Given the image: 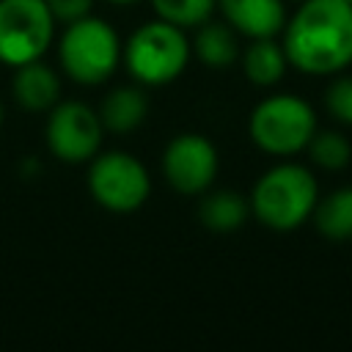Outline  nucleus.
<instances>
[{
	"mask_svg": "<svg viewBox=\"0 0 352 352\" xmlns=\"http://www.w3.org/2000/svg\"><path fill=\"white\" fill-rule=\"evenodd\" d=\"M283 52L305 74H336L352 63V6L302 0L283 25Z\"/></svg>",
	"mask_w": 352,
	"mask_h": 352,
	"instance_id": "nucleus-1",
	"label": "nucleus"
},
{
	"mask_svg": "<svg viewBox=\"0 0 352 352\" xmlns=\"http://www.w3.org/2000/svg\"><path fill=\"white\" fill-rule=\"evenodd\" d=\"M316 201L319 187L314 173L302 165L280 162L256 182L250 209L261 226L272 231H292L314 214Z\"/></svg>",
	"mask_w": 352,
	"mask_h": 352,
	"instance_id": "nucleus-2",
	"label": "nucleus"
},
{
	"mask_svg": "<svg viewBox=\"0 0 352 352\" xmlns=\"http://www.w3.org/2000/svg\"><path fill=\"white\" fill-rule=\"evenodd\" d=\"M58 58L74 82L99 85L116 72L121 60V41L104 19L88 14L66 25L58 44Z\"/></svg>",
	"mask_w": 352,
	"mask_h": 352,
	"instance_id": "nucleus-3",
	"label": "nucleus"
},
{
	"mask_svg": "<svg viewBox=\"0 0 352 352\" xmlns=\"http://www.w3.org/2000/svg\"><path fill=\"white\" fill-rule=\"evenodd\" d=\"M190 60V44L182 28L157 19L138 28L126 47L124 63L140 85H165L176 80Z\"/></svg>",
	"mask_w": 352,
	"mask_h": 352,
	"instance_id": "nucleus-4",
	"label": "nucleus"
},
{
	"mask_svg": "<svg viewBox=\"0 0 352 352\" xmlns=\"http://www.w3.org/2000/svg\"><path fill=\"white\" fill-rule=\"evenodd\" d=\"M248 129L261 151L272 157H292L302 151L316 132V113L305 99L278 94L256 104Z\"/></svg>",
	"mask_w": 352,
	"mask_h": 352,
	"instance_id": "nucleus-5",
	"label": "nucleus"
},
{
	"mask_svg": "<svg viewBox=\"0 0 352 352\" xmlns=\"http://www.w3.org/2000/svg\"><path fill=\"white\" fill-rule=\"evenodd\" d=\"M55 19L44 0H0V63L22 66L52 44Z\"/></svg>",
	"mask_w": 352,
	"mask_h": 352,
	"instance_id": "nucleus-6",
	"label": "nucleus"
},
{
	"mask_svg": "<svg viewBox=\"0 0 352 352\" xmlns=\"http://www.w3.org/2000/svg\"><path fill=\"white\" fill-rule=\"evenodd\" d=\"M91 198L110 212H135L151 192L148 170L126 151H107L91 160L88 170Z\"/></svg>",
	"mask_w": 352,
	"mask_h": 352,
	"instance_id": "nucleus-7",
	"label": "nucleus"
},
{
	"mask_svg": "<svg viewBox=\"0 0 352 352\" xmlns=\"http://www.w3.org/2000/svg\"><path fill=\"white\" fill-rule=\"evenodd\" d=\"M102 121L82 102H60L50 107L47 148L63 162H88L102 146Z\"/></svg>",
	"mask_w": 352,
	"mask_h": 352,
	"instance_id": "nucleus-8",
	"label": "nucleus"
},
{
	"mask_svg": "<svg viewBox=\"0 0 352 352\" xmlns=\"http://www.w3.org/2000/svg\"><path fill=\"white\" fill-rule=\"evenodd\" d=\"M162 173L168 184L182 195H201L217 176L214 146L195 132L176 135L162 154Z\"/></svg>",
	"mask_w": 352,
	"mask_h": 352,
	"instance_id": "nucleus-9",
	"label": "nucleus"
},
{
	"mask_svg": "<svg viewBox=\"0 0 352 352\" xmlns=\"http://www.w3.org/2000/svg\"><path fill=\"white\" fill-rule=\"evenodd\" d=\"M226 22L248 38L278 36L286 25L283 0H217Z\"/></svg>",
	"mask_w": 352,
	"mask_h": 352,
	"instance_id": "nucleus-10",
	"label": "nucleus"
},
{
	"mask_svg": "<svg viewBox=\"0 0 352 352\" xmlns=\"http://www.w3.org/2000/svg\"><path fill=\"white\" fill-rule=\"evenodd\" d=\"M11 88L16 104L28 113H44L60 99V80L47 63H41V58L16 66Z\"/></svg>",
	"mask_w": 352,
	"mask_h": 352,
	"instance_id": "nucleus-11",
	"label": "nucleus"
},
{
	"mask_svg": "<svg viewBox=\"0 0 352 352\" xmlns=\"http://www.w3.org/2000/svg\"><path fill=\"white\" fill-rule=\"evenodd\" d=\"M146 110H148V99L143 91L132 88V85H124V88H116L110 91L104 99H102V107H99V121L107 132H116V135H129L132 129H138L146 118Z\"/></svg>",
	"mask_w": 352,
	"mask_h": 352,
	"instance_id": "nucleus-12",
	"label": "nucleus"
},
{
	"mask_svg": "<svg viewBox=\"0 0 352 352\" xmlns=\"http://www.w3.org/2000/svg\"><path fill=\"white\" fill-rule=\"evenodd\" d=\"M289 66V58L283 52V44L275 41V36L267 38H250L248 50L242 52V72L253 85H275Z\"/></svg>",
	"mask_w": 352,
	"mask_h": 352,
	"instance_id": "nucleus-13",
	"label": "nucleus"
},
{
	"mask_svg": "<svg viewBox=\"0 0 352 352\" xmlns=\"http://www.w3.org/2000/svg\"><path fill=\"white\" fill-rule=\"evenodd\" d=\"M250 214V204L239 195V192H231V190H217V192H209L201 206H198V217L206 228L217 231V234H228V231H236L239 226H245Z\"/></svg>",
	"mask_w": 352,
	"mask_h": 352,
	"instance_id": "nucleus-14",
	"label": "nucleus"
},
{
	"mask_svg": "<svg viewBox=\"0 0 352 352\" xmlns=\"http://www.w3.org/2000/svg\"><path fill=\"white\" fill-rule=\"evenodd\" d=\"M314 226L322 236L333 242L352 239V187L333 190L314 206Z\"/></svg>",
	"mask_w": 352,
	"mask_h": 352,
	"instance_id": "nucleus-15",
	"label": "nucleus"
},
{
	"mask_svg": "<svg viewBox=\"0 0 352 352\" xmlns=\"http://www.w3.org/2000/svg\"><path fill=\"white\" fill-rule=\"evenodd\" d=\"M198 28L201 30H198V36L192 41L198 60L212 66V69L231 66L236 60V52H239L236 50V36L231 33V28H226L220 22H209V19L204 25H198Z\"/></svg>",
	"mask_w": 352,
	"mask_h": 352,
	"instance_id": "nucleus-16",
	"label": "nucleus"
},
{
	"mask_svg": "<svg viewBox=\"0 0 352 352\" xmlns=\"http://www.w3.org/2000/svg\"><path fill=\"white\" fill-rule=\"evenodd\" d=\"M305 148H308L311 162L319 165V168H324V170H341V168H346L349 160H352V146H349V140H346L344 135H338V132H330V129L314 132Z\"/></svg>",
	"mask_w": 352,
	"mask_h": 352,
	"instance_id": "nucleus-17",
	"label": "nucleus"
},
{
	"mask_svg": "<svg viewBox=\"0 0 352 352\" xmlns=\"http://www.w3.org/2000/svg\"><path fill=\"white\" fill-rule=\"evenodd\" d=\"M151 6H154L160 19L184 30V28L204 25L212 16L217 0H151Z\"/></svg>",
	"mask_w": 352,
	"mask_h": 352,
	"instance_id": "nucleus-18",
	"label": "nucleus"
},
{
	"mask_svg": "<svg viewBox=\"0 0 352 352\" xmlns=\"http://www.w3.org/2000/svg\"><path fill=\"white\" fill-rule=\"evenodd\" d=\"M324 104L336 121L352 126V77L336 80L324 94Z\"/></svg>",
	"mask_w": 352,
	"mask_h": 352,
	"instance_id": "nucleus-19",
	"label": "nucleus"
},
{
	"mask_svg": "<svg viewBox=\"0 0 352 352\" xmlns=\"http://www.w3.org/2000/svg\"><path fill=\"white\" fill-rule=\"evenodd\" d=\"M44 3L50 8L52 19L55 22H63V25L88 16L91 14V6H94V0H44Z\"/></svg>",
	"mask_w": 352,
	"mask_h": 352,
	"instance_id": "nucleus-20",
	"label": "nucleus"
},
{
	"mask_svg": "<svg viewBox=\"0 0 352 352\" xmlns=\"http://www.w3.org/2000/svg\"><path fill=\"white\" fill-rule=\"evenodd\" d=\"M107 3H113V6H135L140 0H107Z\"/></svg>",
	"mask_w": 352,
	"mask_h": 352,
	"instance_id": "nucleus-21",
	"label": "nucleus"
},
{
	"mask_svg": "<svg viewBox=\"0 0 352 352\" xmlns=\"http://www.w3.org/2000/svg\"><path fill=\"white\" fill-rule=\"evenodd\" d=\"M0 126H3V104H0Z\"/></svg>",
	"mask_w": 352,
	"mask_h": 352,
	"instance_id": "nucleus-22",
	"label": "nucleus"
},
{
	"mask_svg": "<svg viewBox=\"0 0 352 352\" xmlns=\"http://www.w3.org/2000/svg\"><path fill=\"white\" fill-rule=\"evenodd\" d=\"M346 3H349V6H352V0H346Z\"/></svg>",
	"mask_w": 352,
	"mask_h": 352,
	"instance_id": "nucleus-23",
	"label": "nucleus"
}]
</instances>
